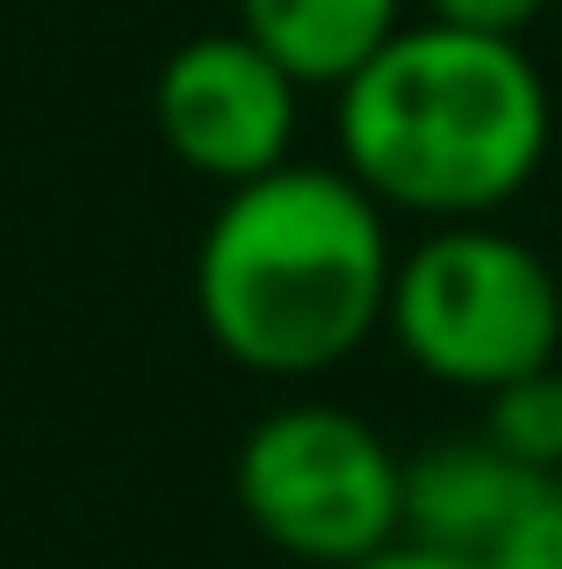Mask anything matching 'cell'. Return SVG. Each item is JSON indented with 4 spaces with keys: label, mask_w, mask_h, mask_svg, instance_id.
Returning <instances> with one entry per match:
<instances>
[{
    "label": "cell",
    "mask_w": 562,
    "mask_h": 569,
    "mask_svg": "<svg viewBox=\"0 0 562 569\" xmlns=\"http://www.w3.org/2000/svg\"><path fill=\"white\" fill-rule=\"evenodd\" d=\"M390 281V209L347 167L281 159L217 194L195 246V318L231 368L310 382L382 332Z\"/></svg>",
    "instance_id": "6da1fadb"
},
{
    "label": "cell",
    "mask_w": 562,
    "mask_h": 569,
    "mask_svg": "<svg viewBox=\"0 0 562 569\" xmlns=\"http://www.w3.org/2000/svg\"><path fill=\"white\" fill-rule=\"evenodd\" d=\"M555 101L520 37L404 22L339 87V167L390 217L483 223L549 167Z\"/></svg>",
    "instance_id": "7a4b0ae2"
},
{
    "label": "cell",
    "mask_w": 562,
    "mask_h": 569,
    "mask_svg": "<svg viewBox=\"0 0 562 569\" xmlns=\"http://www.w3.org/2000/svg\"><path fill=\"white\" fill-rule=\"evenodd\" d=\"M382 332L425 382L491 397L562 353V274L491 217L433 223L397 252Z\"/></svg>",
    "instance_id": "3957f363"
},
{
    "label": "cell",
    "mask_w": 562,
    "mask_h": 569,
    "mask_svg": "<svg viewBox=\"0 0 562 569\" xmlns=\"http://www.w3.org/2000/svg\"><path fill=\"white\" fill-rule=\"evenodd\" d=\"M239 512L303 569H347L404 541V455L347 403H281L239 447Z\"/></svg>",
    "instance_id": "277c9868"
},
{
    "label": "cell",
    "mask_w": 562,
    "mask_h": 569,
    "mask_svg": "<svg viewBox=\"0 0 562 569\" xmlns=\"http://www.w3.org/2000/svg\"><path fill=\"white\" fill-rule=\"evenodd\" d=\"M295 101L303 87L260 51L245 29L188 37L152 80V130L195 181L217 194L260 181L295 144Z\"/></svg>",
    "instance_id": "5b68a950"
},
{
    "label": "cell",
    "mask_w": 562,
    "mask_h": 569,
    "mask_svg": "<svg viewBox=\"0 0 562 569\" xmlns=\"http://www.w3.org/2000/svg\"><path fill=\"white\" fill-rule=\"evenodd\" d=\"M541 483H549V476H534L512 455H498L483 432H469V440H433L404 461V541H425V548L483 562V548L512 527V512H520Z\"/></svg>",
    "instance_id": "8992f818"
},
{
    "label": "cell",
    "mask_w": 562,
    "mask_h": 569,
    "mask_svg": "<svg viewBox=\"0 0 562 569\" xmlns=\"http://www.w3.org/2000/svg\"><path fill=\"white\" fill-rule=\"evenodd\" d=\"M239 29L295 87H347L404 29V0H239Z\"/></svg>",
    "instance_id": "52a82bcc"
},
{
    "label": "cell",
    "mask_w": 562,
    "mask_h": 569,
    "mask_svg": "<svg viewBox=\"0 0 562 569\" xmlns=\"http://www.w3.org/2000/svg\"><path fill=\"white\" fill-rule=\"evenodd\" d=\"M483 440L534 476H562V361L483 397Z\"/></svg>",
    "instance_id": "ba28073f"
},
{
    "label": "cell",
    "mask_w": 562,
    "mask_h": 569,
    "mask_svg": "<svg viewBox=\"0 0 562 569\" xmlns=\"http://www.w3.org/2000/svg\"><path fill=\"white\" fill-rule=\"evenodd\" d=\"M476 569H562V476H549V483L512 512V527L483 548Z\"/></svg>",
    "instance_id": "9c48e42d"
},
{
    "label": "cell",
    "mask_w": 562,
    "mask_h": 569,
    "mask_svg": "<svg viewBox=\"0 0 562 569\" xmlns=\"http://www.w3.org/2000/svg\"><path fill=\"white\" fill-rule=\"evenodd\" d=\"M425 22L448 29H483V37H526L549 14V0H419Z\"/></svg>",
    "instance_id": "30bf717a"
},
{
    "label": "cell",
    "mask_w": 562,
    "mask_h": 569,
    "mask_svg": "<svg viewBox=\"0 0 562 569\" xmlns=\"http://www.w3.org/2000/svg\"><path fill=\"white\" fill-rule=\"evenodd\" d=\"M347 569H476V562L448 556V548H425V541H390V548H375V556H361Z\"/></svg>",
    "instance_id": "8fae6325"
}]
</instances>
